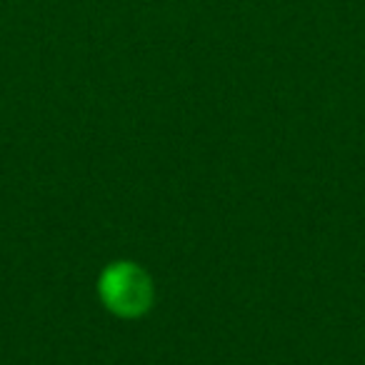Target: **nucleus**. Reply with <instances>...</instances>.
<instances>
[{
    "label": "nucleus",
    "instance_id": "1",
    "mask_svg": "<svg viewBox=\"0 0 365 365\" xmlns=\"http://www.w3.org/2000/svg\"><path fill=\"white\" fill-rule=\"evenodd\" d=\"M98 295L103 305L118 318H140L153 305L150 275L135 263H113L98 280Z\"/></svg>",
    "mask_w": 365,
    "mask_h": 365
}]
</instances>
